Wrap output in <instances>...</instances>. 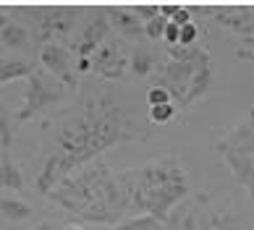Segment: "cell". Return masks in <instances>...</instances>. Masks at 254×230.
I'll return each instance as SVG.
<instances>
[{"label": "cell", "instance_id": "obj_1", "mask_svg": "<svg viewBox=\"0 0 254 230\" xmlns=\"http://www.w3.org/2000/svg\"><path fill=\"white\" fill-rule=\"evenodd\" d=\"M144 139V131L126 115L113 92H100L65 118L55 133L53 152L37 175V191L50 194L58 180L84 168L105 149L124 141Z\"/></svg>", "mask_w": 254, "mask_h": 230}, {"label": "cell", "instance_id": "obj_2", "mask_svg": "<svg viewBox=\"0 0 254 230\" xmlns=\"http://www.w3.org/2000/svg\"><path fill=\"white\" fill-rule=\"evenodd\" d=\"M50 201L89 223H121L128 212L121 196L116 172L102 162L84 165L58 180L50 191Z\"/></svg>", "mask_w": 254, "mask_h": 230}, {"label": "cell", "instance_id": "obj_3", "mask_svg": "<svg viewBox=\"0 0 254 230\" xmlns=\"http://www.w3.org/2000/svg\"><path fill=\"white\" fill-rule=\"evenodd\" d=\"M116 180L126 201V209H134L139 215H152L160 223L165 220L168 209L189 194V178L176 157L116 172Z\"/></svg>", "mask_w": 254, "mask_h": 230}, {"label": "cell", "instance_id": "obj_4", "mask_svg": "<svg viewBox=\"0 0 254 230\" xmlns=\"http://www.w3.org/2000/svg\"><path fill=\"white\" fill-rule=\"evenodd\" d=\"M65 92L68 89L58 79L45 76V71H34L26 79V94H24L21 110H18V120H32L34 115L50 110L53 105H58L65 97Z\"/></svg>", "mask_w": 254, "mask_h": 230}, {"label": "cell", "instance_id": "obj_5", "mask_svg": "<svg viewBox=\"0 0 254 230\" xmlns=\"http://www.w3.org/2000/svg\"><path fill=\"white\" fill-rule=\"evenodd\" d=\"M128 68V53L121 40H108L100 45V50L92 55V71L105 79H124Z\"/></svg>", "mask_w": 254, "mask_h": 230}, {"label": "cell", "instance_id": "obj_6", "mask_svg": "<svg viewBox=\"0 0 254 230\" xmlns=\"http://www.w3.org/2000/svg\"><path fill=\"white\" fill-rule=\"evenodd\" d=\"M40 63L42 68L53 73V79H58L65 89H76V73L71 71V53L58 42H45L40 47Z\"/></svg>", "mask_w": 254, "mask_h": 230}, {"label": "cell", "instance_id": "obj_7", "mask_svg": "<svg viewBox=\"0 0 254 230\" xmlns=\"http://www.w3.org/2000/svg\"><path fill=\"white\" fill-rule=\"evenodd\" d=\"M37 11H40L37 21H40L45 42H50V37H65L79 16V8H37Z\"/></svg>", "mask_w": 254, "mask_h": 230}, {"label": "cell", "instance_id": "obj_8", "mask_svg": "<svg viewBox=\"0 0 254 230\" xmlns=\"http://www.w3.org/2000/svg\"><path fill=\"white\" fill-rule=\"evenodd\" d=\"M108 18L105 16H95L92 21L84 26V32L79 37V42H76V58H92L97 50H100V45L108 40Z\"/></svg>", "mask_w": 254, "mask_h": 230}, {"label": "cell", "instance_id": "obj_9", "mask_svg": "<svg viewBox=\"0 0 254 230\" xmlns=\"http://www.w3.org/2000/svg\"><path fill=\"white\" fill-rule=\"evenodd\" d=\"M108 24L116 29L121 37H128V40H139L144 37V24L136 18V13L131 8H118V5H110L105 11Z\"/></svg>", "mask_w": 254, "mask_h": 230}, {"label": "cell", "instance_id": "obj_10", "mask_svg": "<svg viewBox=\"0 0 254 230\" xmlns=\"http://www.w3.org/2000/svg\"><path fill=\"white\" fill-rule=\"evenodd\" d=\"M210 89H212V63H210V55H207L204 60L196 65V71L191 73L189 86H186L184 105H194L196 100H202Z\"/></svg>", "mask_w": 254, "mask_h": 230}, {"label": "cell", "instance_id": "obj_11", "mask_svg": "<svg viewBox=\"0 0 254 230\" xmlns=\"http://www.w3.org/2000/svg\"><path fill=\"white\" fill-rule=\"evenodd\" d=\"M0 188H8V191H24V172L21 168L13 162V157L3 152L0 155Z\"/></svg>", "mask_w": 254, "mask_h": 230}, {"label": "cell", "instance_id": "obj_12", "mask_svg": "<svg viewBox=\"0 0 254 230\" xmlns=\"http://www.w3.org/2000/svg\"><path fill=\"white\" fill-rule=\"evenodd\" d=\"M0 45L5 50H24L29 45V29L18 21H8L3 26V32H0Z\"/></svg>", "mask_w": 254, "mask_h": 230}, {"label": "cell", "instance_id": "obj_13", "mask_svg": "<svg viewBox=\"0 0 254 230\" xmlns=\"http://www.w3.org/2000/svg\"><path fill=\"white\" fill-rule=\"evenodd\" d=\"M37 71V65L32 60H5L0 63V86L11 84L16 79H29Z\"/></svg>", "mask_w": 254, "mask_h": 230}, {"label": "cell", "instance_id": "obj_14", "mask_svg": "<svg viewBox=\"0 0 254 230\" xmlns=\"http://www.w3.org/2000/svg\"><path fill=\"white\" fill-rule=\"evenodd\" d=\"M0 215L8 223H24V220L32 217V207L21 199H8V196H0Z\"/></svg>", "mask_w": 254, "mask_h": 230}, {"label": "cell", "instance_id": "obj_15", "mask_svg": "<svg viewBox=\"0 0 254 230\" xmlns=\"http://www.w3.org/2000/svg\"><path fill=\"white\" fill-rule=\"evenodd\" d=\"M152 65H155V60H152V53H147L144 47H134L131 50V55H128V68H131V73L134 76H147L149 71H152Z\"/></svg>", "mask_w": 254, "mask_h": 230}, {"label": "cell", "instance_id": "obj_16", "mask_svg": "<svg viewBox=\"0 0 254 230\" xmlns=\"http://www.w3.org/2000/svg\"><path fill=\"white\" fill-rule=\"evenodd\" d=\"M160 228V220L152 215H136L131 220H121V223L110 225L108 230H157Z\"/></svg>", "mask_w": 254, "mask_h": 230}, {"label": "cell", "instance_id": "obj_17", "mask_svg": "<svg viewBox=\"0 0 254 230\" xmlns=\"http://www.w3.org/2000/svg\"><path fill=\"white\" fill-rule=\"evenodd\" d=\"M173 115H176L173 102L157 105V108H149V120H152V123H171V120H173Z\"/></svg>", "mask_w": 254, "mask_h": 230}, {"label": "cell", "instance_id": "obj_18", "mask_svg": "<svg viewBox=\"0 0 254 230\" xmlns=\"http://www.w3.org/2000/svg\"><path fill=\"white\" fill-rule=\"evenodd\" d=\"M11 144H13V128H11L8 115L3 113V108H0V147H3V152H8Z\"/></svg>", "mask_w": 254, "mask_h": 230}, {"label": "cell", "instance_id": "obj_19", "mask_svg": "<svg viewBox=\"0 0 254 230\" xmlns=\"http://www.w3.org/2000/svg\"><path fill=\"white\" fill-rule=\"evenodd\" d=\"M196 37H199V29H196L194 21L184 24L181 29H178V45H181V47H194Z\"/></svg>", "mask_w": 254, "mask_h": 230}, {"label": "cell", "instance_id": "obj_20", "mask_svg": "<svg viewBox=\"0 0 254 230\" xmlns=\"http://www.w3.org/2000/svg\"><path fill=\"white\" fill-rule=\"evenodd\" d=\"M165 26H168V18L155 16L152 21L144 24V37H149V40H160V37L165 34Z\"/></svg>", "mask_w": 254, "mask_h": 230}, {"label": "cell", "instance_id": "obj_21", "mask_svg": "<svg viewBox=\"0 0 254 230\" xmlns=\"http://www.w3.org/2000/svg\"><path fill=\"white\" fill-rule=\"evenodd\" d=\"M173 97H171V92L165 89V86H152V89L147 92V102H149V108H157V105H168Z\"/></svg>", "mask_w": 254, "mask_h": 230}, {"label": "cell", "instance_id": "obj_22", "mask_svg": "<svg viewBox=\"0 0 254 230\" xmlns=\"http://www.w3.org/2000/svg\"><path fill=\"white\" fill-rule=\"evenodd\" d=\"M168 21L176 24L178 29H181L184 24H189V21H191V11H189V8H184V5H176V11H173V16L168 18Z\"/></svg>", "mask_w": 254, "mask_h": 230}, {"label": "cell", "instance_id": "obj_23", "mask_svg": "<svg viewBox=\"0 0 254 230\" xmlns=\"http://www.w3.org/2000/svg\"><path fill=\"white\" fill-rule=\"evenodd\" d=\"M163 40L168 42V45H178V26L176 24H171V21H168V26H165V34H163Z\"/></svg>", "mask_w": 254, "mask_h": 230}, {"label": "cell", "instance_id": "obj_24", "mask_svg": "<svg viewBox=\"0 0 254 230\" xmlns=\"http://www.w3.org/2000/svg\"><path fill=\"white\" fill-rule=\"evenodd\" d=\"M92 71V58H79L76 60V73H89Z\"/></svg>", "mask_w": 254, "mask_h": 230}, {"label": "cell", "instance_id": "obj_25", "mask_svg": "<svg viewBox=\"0 0 254 230\" xmlns=\"http://www.w3.org/2000/svg\"><path fill=\"white\" fill-rule=\"evenodd\" d=\"M32 230H53V225L50 223H40V225H34Z\"/></svg>", "mask_w": 254, "mask_h": 230}, {"label": "cell", "instance_id": "obj_26", "mask_svg": "<svg viewBox=\"0 0 254 230\" xmlns=\"http://www.w3.org/2000/svg\"><path fill=\"white\" fill-rule=\"evenodd\" d=\"M8 24V18H5V11H3V8H0V32H3V26Z\"/></svg>", "mask_w": 254, "mask_h": 230}, {"label": "cell", "instance_id": "obj_27", "mask_svg": "<svg viewBox=\"0 0 254 230\" xmlns=\"http://www.w3.org/2000/svg\"><path fill=\"white\" fill-rule=\"evenodd\" d=\"M65 230H81L79 225H68V228H65Z\"/></svg>", "mask_w": 254, "mask_h": 230}]
</instances>
